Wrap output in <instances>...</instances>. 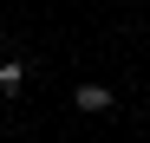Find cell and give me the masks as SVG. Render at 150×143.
Wrapping results in <instances>:
<instances>
[{
	"mask_svg": "<svg viewBox=\"0 0 150 143\" xmlns=\"http://www.w3.org/2000/svg\"><path fill=\"white\" fill-rule=\"evenodd\" d=\"M72 104H79L85 117H105V111H111L117 98H111V85H79V98H72Z\"/></svg>",
	"mask_w": 150,
	"mask_h": 143,
	"instance_id": "obj_1",
	"label": "cell"
},
{
	"mask_svg": "<svg viewBox=\"0 0 150 143\" xmlns=\"http://www.w3.org/2000/svg\"><path fill=\"white\" fill-rule=\"evenodd\" d=\"M20 85H26V65H20V59H0V98H13Z\"/></svg>",
	"mask_w": 150,
	"mask_h": 143,
	"instance_id": "obj_2",
	"label": "cell"
}]
</instances>
